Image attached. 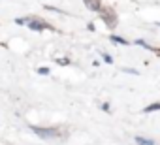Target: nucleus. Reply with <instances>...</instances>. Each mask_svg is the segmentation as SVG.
<instances>
[{
    "mask_svg": "<svg viewBox=\"0 0 160 145\" xmlns=\"http://www.w3.org/2000/svg\"><path fill=\"white\" fill-rule=\"evenodd\" d=\"M27 23H28V27H30L32 30H38V32H40V30H45V28H51L45 21H42V19H38V17H32V19H28Z\"/></svg>",
    "mask_w": 160,
    "mask_h": 145,
    "instance_id": "f03ea898",
    "label": "nucleus"
},
{
    "mask_svg": "<svg viewBox=\"0 0 160 145\" xmlns=\"http://www.w3.org/2000/svg\"><path fill=\"white\" fill-rule=\"evenodd\" d=\"M111 40H113V42H115V43H122V45H124V43H126V40H122V38H121V36H111Z\"/></svg>",
    "mask_w": 160,
    "mask_h": 145,
    "instance_id": "0eeeda50",
    "label": "nucleus"
},
{
    "mask_svg": "<svg viewBox=\"0 0 160 145\" xmlns=\"http://www.w3.org/2000/svg\"><path fill=\"white\" fill-rule=\"evenodd\" d=\"M102 17L108 21L106 25H109V27H115V25H117V23H115V21H117V19H115V13H113L111 10H104V12H102Z\"/></svg>",
    "mask_w": 160,
    "mask_h": 145,
    "instance_id": "7ed1b4c3",
    "label": "nucleus"
},
{
    "mask_svg": "<svg viewBox=\"0 0 160 145\" xmlns=\"http://www.w3.org/2000/svg\"><path fill=\"white\" fill-rule=\"evenodd\" d=\"M38 72H40V74H42V76H45V74H49V68H40Z\"/></svg>",
    "mask_w": 160,
    "mask_h": 145,
    "instance_id": "1a4fd4ad",
    "label": "nucleus"
},
{
    "mask_svg": "<svg viewBox=\"0 0 160 145\" xmlns=\"http://www.w3.org/2000/svg\"><path fill=\"white\" fill-rule=\"evenodd\" d=\"M104 60H106V62H108V64H111V62H113V58H111V57H109V55H106V53H104Z\"/></svg>",
    "mask_w": 160,
    "mask_h": 145,
    "instance_id": "6e6552de",
    "label": "nucleus"
},
{
    "mask_svg": "<svg viewBox=\"0 0 160 145\" xmlns=\"http://www.w3.org/2000/svg\"><path fill=\"white\" fill-rule=\"evenodd\" d=\"M136 143H138V145H154V141H152V139L143 138V136H136Z\"/></svg>",
    "mask_w": 160,
    "mask_h": 145,
    "instance_id": "39448f33",
    "label": "nucleus"
},
{
    "mask_svg": "<svg viewBox=\"0 0 160 145\" xmlns=\"http://www.w3.org/2000/svg\"><path fill=\"white\" fill-rule=\"evenodd\" d=\"M30 130L38 136V138H42V139H53V138H58L60 136V130H57V128H42V126H30Z\"/></svg>",
    "mask_w": 160,
    "mask_h": 145,
    "instance_id": "f257e3e1",
    "label": "nucleus"
},
{
    "mask_svg": "<svg viewBox=\"0 0 160 145\" xmlns=\"http://www.w3.org/2000/svg\"><path fill=\"white\" fill-rule=\"evenodd\" d=\"M85 2V6L89 8V10H92V12H102V2L100 0H83Z\"/></svg>",
    "mask_w": 160,
    "mask_h": 145,
    "instance_id": "20e7f679",
    "label": "nucleus"
},
{
    "mask_svg": "<svg viewBox=\"0 0 160 145\" xmlns=\"http://www.w3.org/2000/svg\"><path fill=\"white\" fill-rule=\"evenodd\" d=\"M151 111H160V102L158 104H152L149 108H145V113H151Z\"/></svg>",
    "mask_w": 160,
    "mask_h": 145,
    "instance_id": "423d86ee",
    "label": "nucleus"
}]
</instances>
